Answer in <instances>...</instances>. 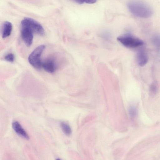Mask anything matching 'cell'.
<instances>
[{
	"instance_id": "10",
	"label": "cell",
	"mask_w": 160,
	"mask_h": 160,
	"mask_svg": "<svg viewBox=\"0 0 160 160\" xmlns=\"http://www.w3.org/2000/svg\"><path fill=\"white\" fill-rule=\"evenodd\" d=\"M61 128L64 133L67 136H69L71 135L72 131L69 125L67 123L62 122L60 123Z\"/></svg>"
},
{
	"instance_id": "8",
	"label": "cell",
	"mask_w": 160,
	"mask_h": 160,
	"mask_svg": "<svg viewBox=\"0 0 160 160\" xmlns=\"http://www.w3.org/2000/svg\"><path fill=\"white\" fill-rule=\"evenodd\" d=\"M136 59L137 63L140 66H143L146 64L148 61V58L143 49H140L138 51Z\"/></svg>"
},
{
	"instance_id": "14",
	"label": "cell",
	"mask_w": 160,
	"mask_h": 160,
	"mask_svg": "<svg viewBox=\"0 0 160 160\" xmlns=\"http://www.w3.org/2000/svg\"><path fill=\"white\" fill-rule=\"evenodd\" d=\"M75 2L82 4L84 3L88 4H93L96 2L97 0H72Z\"/></svg>"
},
{
	"instance_id": "2",
	"label": "cell",
	"mask_w": 160,
	"mask_h": 160,
	"mask_svg": "<svg viewBox=\"0 0 160 160\" xmlns=\"http://www.w3.org/2000/svg\"><path fill=\"white\" fill-rule=\"evenodd\" d=\"M117 39L124 46L129 48H137L144 44L143 41L129 34L119 36Z\"/></svg>"
},
{
	"instance_id": "9",
	"label": "cell",
	"mask_w": 160,
	"mask_h": 160,
	"mask_svg": "<svg viewBox=\"0 0 160 160\" xmlns=\"http://www.w3.org/2000/svg\"><path fill=\"white\" fill-rule=\"evenodd\" d=\"M12 29V24L8 21L4 22L2 25V38H6L11 34Z\"/></svg>"
},
{
	"instance_id": "4",
	"label": "cell",
	"mask_w": 160,
	"mask_h": 160,
	"mask_svg": "<svg viewBox=\"0 0 160 160\" xmlns=\"http://www.w3.org/2000/svg\"><path fill=\"white\" fill-rule=\"evenodd\" d=\"M21 23L29 27L33 32L39 35L43 36L45 33L44 30L39 22L30 18H26L22 20Z\"/></svg>"
},
{
	"instance_id": "15",
	"label": "cell",
	"mask_w": 160,
	"mask_h": 160,
	"mask_svg": "<svg viewBox=\"0 0 160 160\" xmlns=\"http://www.w3.org/2000/svg\"><path fill=\"white\" fill-rule=\"evenodd\" d=\"M157 90V86L155 83H153L151 85L150 88V91L152 94H154Z\"/></svg>"
},
{
	"instance_id": "1",
	"label": "cell",
	"mask_w": 160,
	"mask_h": 160,
	"mask_svg": "<svg viewBox=\"0 0 160 160\" xmlns=\"http://www.w3.org/2000/svg\"><path fill=\"white\" fill-rule=\"evenodd\" d=\"M128 8L134 15L142 18H147L152 14L153 10L146 3L140 0H132L128 4Z\"/></svg>"
},
{
	"instance_id": "7",
	"label": "cell",
	"mask_w": 160,
	"mask_h": 160,
	"mask_svg": "<svg viewBox=\"0 0 160 160\" xmlns=\"http://www.w3.org/2000/svg\"><path fill=\"white\" fill-rule=\"evenodd\" d=\"M12 127L15 132L18 135L26 139H29V137L28 134L18 122H13L12 123Z\"/></svg>"
},
{
	"instance_id": "12",
	"label": "cell",
	"mask_w": 160,
	"mask_h": 160,
	"mask_svg": "<svg viewBox=\"0 0 160 160\" xmlns=\"http://www.w3.org/2000/svg\"><path fill=\"white\" fill-rule=\"evenodd\" d=\"M4 59L8 62H13L15 60V56L12 53H10L6 55L4 58Z\"/></svg>"
},
{
	"instance_id": "3",
	"label": "cell",
	"mask_w": 160,
	"mask_h": 160,
	"mask_svg": "<svg viewBox=\"0 0 160 160\" xmlns=\"http://www.w3.org/2000/svg\"><path fill=\"white\" fill-rule=\"evenodd\" d=\"M45 48V46L43 45L37 47L32 51L28 57V60L29 63L36 69H40L42 67V62L40 57Z\"/></svg>"
},
{
	"instance_id": "5",
	"label": "cell",
	"mask_w": 160,
	"mask_h": 160,
	"mask_svg": "<svg viewBox=\"0 0 160 160\" xmlns=\"http://www.w3.org/2000/svg\"><path fill=\"white\" fill-rule=\"evenodd\" d=\"M21 35L25 44L28 47L32 43L33 32L28 26L21 23Z\"/></svg>"
},
{
	"instance_id": "11",
	"label": "cell",
	"mask_w": 160,
	"mask_h": 160,
	"mask_svg": "<svg viewBox=\"0 0 160 160\" xmlns=\"http://www.w3.org/2000/svg\"><path fill=\"white\" fill-rule=\"evenodd\" d=\"M152 42L156 47V48L158 50H160V37L158 35H155L152 39Z\"/></svg>"
},
{
	"instance_id": "13",
	"label": "cell",
	"mask_w": 160,
	"mask_h": 160,
	"mask_svg": "<svg viewBox=\"0 0 160 160\" xmlns=\"http://www.w3.org/2000/svg\"><path fill=\"white\" fill-rule=\"evenodd\" d=\"M128 112L130 117L132 118L135 117L137 115V110L133 106H131L129 108Z\"/></svg>"
},
{
	"instance_id": "6",
	"label": "cell",
	"mask_w": 160,
	"mask_h": 160,
	"mask_svg": "<svg viewBox=\"0 0 160 160\" xmlns=\"http://www.w3.org/2000/svg\"><path fill=\"white\" fill-rule=\"evenodd\" d=\"M42 67L45 71L51 73H54L57 68L55 60L52 58H48L42 62Z\"/></svg>"
}]
</instances>
